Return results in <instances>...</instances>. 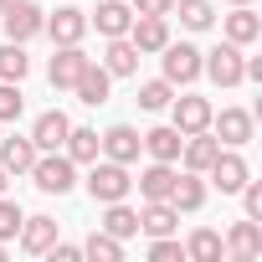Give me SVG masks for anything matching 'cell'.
<instances>
[{"label":"cell","instance_id":"obj_19","mask_svg":"<svg viewBox=\"0 0 262 262\" xmlns=\"http://www.w3.org/2000/svg\"><path fill=\"white\" fill-rule=\"evenodd\" d=\"M67 128H72V118H67L62 108H47V113L31 123V144H36V149H62Z\"/></svg>","mask_w":262,"mask_h":262},{"label":"cell","instance_id":"obj_2","mask_svg":"<svg viewBox=\"0 0 262 262\" xmlns=\"http://www.w3.org/2000/svg\"><path fill=\"white\" fill-rule=\"evenodd\" d=\"M31 180H36L41 195H67V190L77 185V165H72L67 155H57V149H41L36 165H31Z\"/></svg>","mask_w":262,"mask_h":262},{"label":"cell","instance_id":"obj_20","mask_svg":"<svg viewBox=\"0 0 262 262\" xmlns=\"http://www.w3.org/2000/svg\"><path fill=\"white\" fill-rule=\"evenodd\" d=\"M221 31H226V41H231V47H252V41L262 36V21H257V11H252V6H236L231 16H221Z\"/></svg>","mask_w":262,"mask_h":262},{"label":"cell","instance_id":"obj_29","mask_svg":"<svg viewBox=\"0 0 262 262\" xmlns=\"http://www.w3.org/2000/svg\"><path fill=\"white\" fill-rule=\"evenodd\" d=\"M103 231L118 236V242H128V236L139 231V211H134V206H123V201H108V211H103Z\"/></svg>","mask_w":262,"mask_h":262},{"label":"cell","instance_id":"obj_26","mask_svg":"<svg viewBox=\"0 0 262 262\" xmlns=\"http://www.w3.org/2000/svg\"><path fill=\"white\" fill-rule=\"evenodd\" d=\"M170 16H180L185 31H211L216 26V6H211V0H175Z\"/></svg>","mask_w":262,"mask_h":262},{"label":"cell","instance_id":"obj_3","mask_svg":"<svg viewBox=\"0 0 262 262\" xmlns=\"http://www.w3.org/2000/svg\"><path fill=\"white\" fill-rule=\"evenodd\" d=\"M160 62H165V82H175V88H190L201 77V47H190V41H165Z\"/></svg>","mask_w":262,"mask_h":262},{"label":"cell","instance_id":"obj_4","mask_svg":"<svg viewBox=\"0 0 262 262\" xmlns=\"http://www.w3.org/2000/svg\"><path fill=\"white\" fill-rule=\"evenodd\" d=\"M242 47H231V41H221L216 52H201V72L216 82V88H236V82H247L242 77Z\"/></svg>","mask_w":262,"mask_h":262},{"label":"cell","instance_id":"obj_10","mask_svg":"<svg viewBox=\"0 0 262 262\" xmlns=\"http://www.w3.org/2000/svg\"><path fill=\"white\" fill-rule=\"evenodd\" d=\"M170 108H175V128L180 134H201V128H211V98H195V93H185V98H170Z\"/></svg>","mask_w":262,"mask_h":262},{"label":"cell","instance_id":"obj_38","mask_svg":"<svg viewBox=\"0 0 262 262\" xmlns=\"http://www.w3.org/2000/svg\"><path fill=\"white\" fill-rule=\"evenodd\" d=\"M41 257H52V262H77V257H82V247H72V242H52Z\"/></svg>","mask_w":262,"mask_h":262},{"label":"cell","instance_id":"obj_1","mask_svg":"<svg viewBox=\"0 0 262 262\" xmlns=\"http://www.w3.org/2000/svg\"><path fill=\"white\" fill-rule=\"evenodd\" d=\"M128 190H134L128 165H118V160H93V170H88V195H93L98 206H108V201H128Z\"/></svg>","mask_w":262,"mask_h":262},{"label":"cell","instance_id":"obj_6","mask_svg":"<svg viewBox=\"0 0 262 262\" xmlns=\"http://www.w3.org/2000/svg\"><path fill=\"white\" fill-rule=\"evenodd\" d=\"M98 155H103V160H118V165H134V160L144 155V139H139V128L113 123L108 134H98Z\"/></svg>","mask_w":262,"mask_h":262},{"label":"cell","instance_id":"obj_37","mask_svg":"<svg viewBox=\"0 0 262 262\" xmlns=\"http://www.w3.org/2000/svg\"><path fill=\"white\" fill-rule=\"evenodd\" d=\"M128 6H134V16H170L175 0H128Z\"/></svg>","mask_w":262,"mask_h":262},{"label":"cell","instance_id":"obj_24","mask_svg":"<svg viewBox=\"0 0 262 262\" xmlns=\"http://www.w3.org/2000/svg\"><path fill=\"white\" fill-rule=\"evenodd\" d=\"M180 226V211L170 206V201H144V211H139V231H149V236H170Z\"/></svg>","mask_w":262,"mask_h":262},{"label":"cell","instance_id":"obj_39","mask_svg":"<svg viewBox=\"0 0 262 262\" xmlns=\"http://www.w3.org/2000/svg\"><path fill=\"white\" fill-rule=\"evenodd\" d=\"M6 180H11V175H6V170H0V195H6Z\"/></svg>","mask_w":262,"mask_h":262},{"label":"cell","instance_id":"obj_11","mask_svg":"<svg viewBox=\"0 0 262 262\" xmlns=\"http://www.w3.org/2000/svg\"><path fill=\"white\" fill-rule=\"evenodd\" d=\"M216 155H221V139H211V128H201V134H185V144H180V165L195 170V175H206Z\"/></svg>","mask_w":262,"mask_h":262},{"label":"cell","instance_id":"obj_31","mask_svg":"<svg viewBox=\"0 0 262 262\" xmlns=\"http://www.w3.org/2000/svg\"><path fill=\"white\" fill-rule=\"evenodd\" d=\"M82 257H93V262H118V257H123V242H118V236H108V231L98 226V231L82 242Z\"/></svg>","mask_w":262,"mask_h":262},{"label":"cell","instance_id":"obj_35","mask_svg":"<svg viewBox=\"0 0 262 262\" xmlns=\"http://www.w3.org/2000/svg\"><path fill=\"white\" fill-rule=\"evenodd\" d=\"M16 231H21V206L0 195V242H16Z\"/></svg>","mask_w":262,"mask_h":262},{"label":"cell","instance_id":"obj_14","mask_svg":"<svg viewBox=\"0 0 262 262\" xmlns=\"http://www.w3.org/2000/svg\"><path fill=\"white\" fill-rule=\"evenodd\" d=\"M144 139V155L149 160H165V165H180V144H185V134L175 123H160V128H149V134H139Z\"/></svg>","mask_w":262,"mask_h":262},{"label":"cell","instance_id":"obj_34","mask_svg":"<svg viewBox=\"0 0 262 262\" xmlns=\"http://www.w3.org/2000/svg\"><path fill=\"white\" fill-rule=\"evenodd\" d=\"M149 262H185V247L175 236H155L149 242Z\"/></svg>","mask_w":262,"mask_h":262},{"label":"cell","instance_id":"obj_25","mask_svg":"<svg viewBox=\"0 0 262 262\" xmlns=\"http://www.w3.org/2000/svg\"><path fill=\"white\" fill-rule=\"evenodd\" d=\"M16 236H21V247H26V252H36V257H41V252L57 242V221H52V216H21V231H16Z\"/></svg>","mask_w":262,"mask_h":262},{"label":"cell","instance_id":"obj_22","mask_svg":"<svg viewBox=\"0 0 262 262\" xmlns=\"http://www.w3.org/2000/svg\"><path fill=\"white\" fill-rule=\"evenodd\" d=\"M103 67H108V77H134V72H139V47L128 41V36H108Z\"/></svg>","mask_w":262,"mask_h":262},{"label":"cell","instance_id":"obj_17","mask_svg":"<svg viewBox=\"0 0 262 262\" xmlns=\"http://www.w3.org/2000/svg\"><path fill=\"white\" fill-rule=\"evenodd\" d=\"M88 62H93V57H88L82 47H57V52H52V67H47L52 88H72V82H77V72H82Z\"/></svg>","mask_w":262,"mask_h":262},{"label":"cell","instance_id":"obj_13","mask_svg":"<svg viewBox=\"0 0 262 262\" xmlns=\"http://www.w3.org/2000/svg\"><path fill=\"white\" fill-rule=\"evenodd\" d=\"M88 26H98V36H128V26H134V6H128V0H103L98 16H88Z\"/></svg>","mask_w":262,"mask_h":262},{"label":"cell","instance_id":"obj_8","mask_svg":"<svg viewBox=\"0 0 262 262\" xmlns=\"http://www.w3.org/2000/svg\"><path fill=\"white\" fill-rule=\"evenodd\" d=\"M206 175H211V185H221V195H236V190L247 185L252 165H247V160H242L236 149H226V144H221V155L211 160V170H206Z\"/></svg>","mask_w":262,"mask_h":262},{"label":"cell","instance_id":"obj_12","mask_svg":"<svg viewBox=\"0 0 262 262\" xmlns=\"http://www.w3.org/2000/svg\"><path fill=\"white\" fill-rule=\"evenodd\" d=\"M108 88H113V77H108V67H103V62H88V67L77 72V82H72L77 103H88V108L108 103Z\"/></svg>","mask_w":262,"mask_h":262},{"label":"cell","instance_id":"obj_21","mask_svg":"<svg viewBox=\"0 0 262 262\" xmlns=\"http://www.w3.org/2000/svg\"><path fill=\"white\" fill-rule=\"evenodd\" d=\"M226 252L236 257V262H252V257H262V226L247 216V221H236L231 231H226Z\"/></svg>","mask_w":262,"mask_h":262},{"label":"cell","instance_id":"obj_32","mask_svg":"<svg viewBox=\"0 0 262 262\" xmlns=\"http://www.w3.org/2000/svg\"><path fill=\"white\" fill-rule=\"evenodd\" d=\"M170 98H175V82H165V77H155V82H144V88H139V108H144V113L170 108Z\"/></svg>","mask_w":262,"mask_h":262},{"label":"cell","instance_id":"obj_23","mask_svg":"<svg viewBox=\"0 0 262 262\" xmlns=\"http://www.w3.org/2000/svg\"><path fill=\"white\" fill-rule=\"evenodd\" d=\"M170 206H175V211H201V206H206V180H201L195 170L175 175V185H170Z\"/></svg>","mask_w":262,"mask_h":262},{"label":"cell","instance_id":"obj_41","mask_svg":"<svg viewBox=\"0 0 262 262\" xmlns=\"http://www.w3.org/2000/svg\"><path fill=\"white\" fill-rule=\"evenodd\" d=\"M231 6H252V0H231Z\"/></svg>","mask_w":262,"mask_h":262},{"label":"cell","instance_id":"obj_27","mask_svg":"<svg viewBox=\"0 0 262 262\" xmlns=\"http://www.w3.org/2000/svg\"><path fill=\"white\" fill-rule=\"evenodd\" d=\"M221 252H226V242H221V231H211V226H195L190 242H185V257H190V262H221Z\"/></svg>","mask_w":262,"mask_h":262},{"label":"cell","instance_id":"obj_28","mask_svg":"<svg viewBox=\"0 0 262 262\" xmlns=\"http://www.w3.org/2000/svg\"><path fill=\"white\" fill-rule=\"evenodd\" d=\"M62 155H67L72 165H93V160H98V128H67Z\"/></svg>","mask_w":262,"mask_h":262},{"label":"cell","instance_id":"obj_40","mask_svg":"<svg viewBox=\"0 0 262 262\" xmlns=\"http://www.w3.org/2000/svg\"><path fill=\"white\" fill-rule=\"evenodd\" d=\"M11 6H16V0H0V11H11Z\"/></svg>","mask_w":262,"mask_h":262},{"label":"cell","instance_id":"obj_16","mask_svg":"<svg viewBox=\"0 0 262 262\" xmlns=\"http://www.w3.org/2000/svg\"><path fill=\"white\" fill-rule=\"evenodd\" d=\"M128 41L139 47V57H144V52H160V47L170 41V16H134Z\"/></svg>","mask_w":262,"mask_h":262},{"label":"cell","instance_id":"obj_18","mask_svg":"<svg viewBox=\"0 0 262 262\" xmlns=\"http://www.w3.org/2000/svg\"><path fill=\"white\" fill-rule=\"evenodd\" d=\"M175 175H180L175 165H165V160H149V165L139 170V180H134V185H139V195H144V201H170V185H175Z\"/></svg>","mask_w":262,"mask_h":262},{"label":"cell","instance_id":"obj_15","mask_svg":"<svg viewBox=\"0 0 262 262\" xmlns=\"http://www.w3.org/2000/svg\"><path fill=\"white\" fill-rule=\"evenodd\" d=\"M36 144H31V134L21 139V134H11V139H0V170L6 175H31V165H36Z\"/></svg>","mask_w":262,"mask_h":262},{"label":"cell","instance_id":"obj_7","mask_svg":"<svg viewBox=\"0 0 262 262\" xmlns=\"http://www.w3.org/2000/svg\"><path fill=\"white\" fill-rule=\"evenodd\" d=\"M47 36H52L57 47H82L88 16H82L77 6H57V11H47Z\"/></svg>","mask_w":262,"mask_h":262},{"label":"cell","instance_id":"obj_36","mask_svg":"<svg viewBox=\"0 0 262 262\" xmlns=\"http://www.w3.org/2000/svg\"><path fill=\"white\" fill-rule=\"evenodd\" d=\"M236 195H242V211H247L252 221H262V180H252V175H247V185H242Z\"/></svg>","mask_w":262,"mask_h":262},{"label":"cell","instance_id":"obj_5","mask_svg":"<svg viewBox=\"0 0 262 262\" xmlns=\"http://www.w3.org/2000/svg\"><path fill=\"white\" fill-rule=\"evenodd\" d=\"M0 16H6V41H31V36H41L47 31V11L41 6H31V0H16V6L11 11H0Z\"/></svg>","mask_w":262,"mask_h":262},{"label":"cell","instance_id":"obj_9","mask_svg":"<svg viewBox=\"0 0 262 262\" xmlns=\"http://www.w3.org/2000/svg\"><path fill=\"white\" fill-rule=\"evenodd\" d=\"M211 128H216V139H221L226 149H242V144H252V134H257V123H252L247 108H221V118L211 113Z\"/></svg>","mask_w":262,"mask_h":262},{"label":"cell","instance_id":"obj_33","mask_svg":"<svg viewBox=\"0 0 262 262\" xmlns=\"http://www.w3.org/2000/svg\"><path fill=\"white\" fill-rule=\"evenodd\" d=\"M26 113V98H21V82H0V123H16Z\"/></svg>","mask_w":262,"mask_h":262},{"label":"cell","instance_id":"obj_30","mask_svg":"<svg viewBox=\"0 0 262 262\" xmlns=\"http://www.w3.org/2000/svg\"><path fill=\"white\" fill-rule=\"evenodd\" d=\"M26 72H31L26 47H21V41H6V47H0V82H21Z\"/></svg>","mask_w":262,"mask_h":262}]
</instances>
